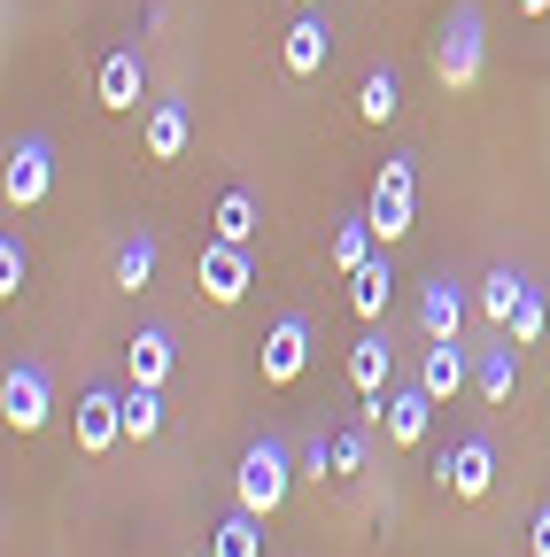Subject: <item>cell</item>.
<instances>
[{
	"mask_svg": "<svg viewBox=\"0 0 550 557\" xmlns=\"http://www.w3.org/2000/svg\"><path fill=\"white\" fill-rule=\"evenodd\" d=\"M372 256H380V233H372V218H341V225H333V271H341V278H357Z\"/></svg>",
	"mask_w": 550,
	"mask_h": 557,
	"instance_id": "obj_18",
	"label": "cell"
},
{
	"mask_svg": "<svg viewBox=\"0 0 550 557\" xmlns=\"http://www.w3.org/2000/svg\"><path fill=\"white\" fill-rule=\"evenodd\" d=\"M435 480L450 487L457 504H480V496H489V487H497V442H489V434L457 442V449H450V457L435 465Z\"/></svg>",
	"mask_w": 550,
	"mask_h": 557,
	"instance_id": "obj_6",
	"label": "cell"
},
{
	"mask_svg": "<svg viewBox=\"0 0 550 557\" xmlns=\"http://www.w3.org/2000/svg\"><path fill=\"white\" fill-rule=\"evenodd\" d=\"M480 62H489V24H480L473 0H457V9L442 16V39H435V78H442V94H473V86H480Z\"/></svg>",
	"mask_w": 550,
	"mask_h": 557,
	"instance_id": "obj_1",
	"label": "cell"
},
{
	"mask_svg": "<svg viewBox=\"0 0 550 557\" xmlns=\"http://www.w3.org/2000/svg\"><path fill=\"white\" fill-rule=\"evenodd\" d=\"M395 109H403V78H395V70H372V78L357 86V116L365 124H388Z\"/></svg>",
	"mask_w": 550,
	"mask_h": 557,
	"instance_id": "obj_25",
	"label": "cell"
},
{
	"mask_svg": "<svg viewBox=\"0 0 550 557\" xmlns=\"http://www.w3.org/2000/svg\"><path fill=\"white\" fill-rule=\"evenodd\" d=\"M117 442H124V395L86 387V395H78V449L101 457V449H117Z\"/></svg>",
	"mask_w": 550,
	"mask_h": 557,
	"instance_id": "obj_11",
	"label": "cell"
},
{
	"mask_svg": "<svg viewBox=\"0 0 550 557\" xmlns=\"http://www.w3.org/2000/svg\"><path fill=\"white\" fill-rule=\"evenodd\" d=\"M94 94H101V109H140V94H148V62H140V47H117L101 70H94Z\"/></svg>",
	"mask_w": 550,
	"mask_h": 557,
	"instance_id": "obj_10",
	"label": "cell"
},
{
	"mask_svg": "<svg viewBox=\"0 0 550 557\" xmlns=\"http://www.w3.org/2000/svg\"><path fill=\"white\" fill-rule=\"evenodd\" d=\"M186 139H194L186 109H179V101H156V109H148V156H156V163H179Z\"/></svg>",
	"mask_w": 550,
	"mask_h": 557,
	"instance_id": "obj_20",
	"label": "cell"
},
{
	"mask_svg": "<svg viewBox=\"0 0 550 557\" xmlns=\"http://www.w3.org/2000/svg\"><path fill=\"white\" fill-rule=\"evenodd\" d=\"M248 287H256V263H248L241 240H210V248H201V295H210L218 310H233Z\"/></svg>",
	"mask_w": 550,
	"mask_h": 557,
	"instance_id": "obj_8",
	"label": "cell"
},
{
	"mask_svg": "<svg viewBox=\"0 0 550 557\" xmlns=\"http://www.w3.org/2000/svg\"><path fill=\"white\" fill-rule=\"evenodd\" d=\"M527 542H535V557H550V504L535 511V534H527Z\"/></svg>",
	"mask_w": 550,
	"mask_h": 557,
	"instance_id": "obj_30",
	"label": "cell"
},
{
	"mask_svg": "<svg viewBox=\"0 0 550 557\" xmlns=\"http://www.w3.org/2000/svg\"><path fill=\"white\" fill-rule=\"evenodd\" d=\"M288 480H295V457H288V442H280V434H264V442H248V449H241L233 496H241V511L271 519V511L288 504Z\"/></svg>",
	"mask_w": 550,
	"mask_h": 557,
	"instance_id": "obj_2",
	"label": "cell"
},
{
	"mask_svg": "<svg viewBox=\"0 0 550 557\" xmlns=\"http://www.w3.org/2000/svg\"><path fill=\"white\" fill-rule=\"evenodd\" d=\"M350 387H357L365 403H380V395L395 387V348H388V333H365V341L350 348Z\"/></svg>",
	"mask_w": 550,
	"mask_h": 557,
	"instance_id": "obj_15",
	"label": "cell"
},
{
	"mask_svg": "<svg viewBox=\"0 0 550 557\" xmlns=\"http://www.w3.org/2000/svg\"><path fill=\"white\" fill-rule=\"evenodd\" d=\"M0 418H9L16 434H39L54 418V380L39 364H9V380H0Z\"/></svg>",
	"mask_w": 550,
	"mask_h": 557,
	"instance_id": "obj_4",
	"label": "cell"
},
{
	"mask_svg": "<svg viewBox=\"0 0 550 557\" xmlns=\"http://www.w3.org/2000/svg\"><path fill=\"white\" fill-rule=\"evenodd\" d=\"M171 364H179V341H171L163 325H140V333L124 341V372L140 380V387H163V380H171Z\"/></svg>",
	"mask_w": 550,
	"mask_h": 557,
	"instance_id": "obj_14",
	"label": "cell"
},
{
	"mask_svg": "<svg viewBox=\"0 0 550 557\" xmlns=\"http://www.w3.org/2000/svg\"><path fill=\"white\" fill-rule=\"evenodd\" d=\"M465 380H473L465 348H457V341H435V348H427V364H419V387H427L435 403H450V395H457Z\"/></svg>",
	"mask_w": 550,
	"mask_h": 557,
	"instance_id": "obj_17",
	"label": "cell"
},
{
	"mask_svg": "<svg viewBox=\"0 0 550 557\" xmlns=\"http://www.w3.org/2000/svg\"><path fill=\"white\" fill-rule=\"evenodd\" d=\"M473 387H480V403H512V387H520V341H504V348H480Z\"/></svg>",
	"mask_w": 550,
	"mask_h": 557,
	"instance_id": "obj_16",
	"label": "cell"
},
{
	"mask_svg": "<svg viewBox=\"0 0 550 557\" xmlns=\"http://www.w3.org/2000/svg\"><path fill=\"white\" fill-rule=\"evenodd\" d=\"M264 387H295L303 380V364H310V318H280L264 333Z\"/></svg>",
	"mask_w": 550,
	"mask_h": 557,
	"instance_id": "obj_9",
	"label": "cell"
},
{
	"mask_svg": "<svg viewBox=\"0 0 550 557\" xmlns=\"http://www.w3.org/2000/svg\"><path fill=\"white\" fill-rule=\"evenodd\" d=\"M24 271H32V256H24V240H16V233H0V295H9V302L24 295Z\"/></svg>",
	"mask_w": 550,
	"mask_h": 557,
	"instance_id": "obj_28",
	"label": "cell"
},
{
	"mask_svg": "<svg viewBox=\"0 0 550 557\" xmlns=\"http://www.w3.org/2000/svg\"><path fill=\"white\" fill-rule=\"evenodd\" d=\"M457 325H465V287L450 271H435L427 287H419V333L427 341H457Z\"/></svg>",
	"mask_w": 550,
	"mask_h": 557,
	"instance_id": "obj_13",
	"label": "cell"
},
{
	"mask_svg": "<svg viewBox=\"0 0 550 557\" xmlns=\"http://www.w3.org/2000/svg\"><path fill=\"white\" fill-rule=\"evenodd\" d=\"M520 9H527V16H542V9H550V0H520Z\"/></svg>",
	"mask_w": 550,
	"mask_h": 557,
	"instance_id": "obj_31",
	"label": "cell"
},
{
	"mask_svg": "<svg viewBox=\"0 0 550 557\" xmlns=\"http://www.w3.org/2000/svg\"><path fill=\"white\" fill-rule=\"evenodd\" d=\"M365 218L380 233V248H395L411 225H419V194H411V156H388L380 178H372V201H365Z\"/></svg>",
	"mask_w": 550,
	"mask_h": 557,
	"instance_id": "obj_3",
	"label": "cell"
},
{
	"mask_svg": "<svg viewBox=\"0 0 550 557\" xmlns=\"http://www.w3.org/2000/svg\"><path fill=\"white\" fill-rule=\"evenodd\" d=\"M365 457H372V442L350 426V434H333V472H365Z\"/></svg>",
	"mask_w": 550,
	"mask_h": 557,
	"instance_id": "obj_29",
	"label": "cell"
},
{
	"mask_svg": "<svg viewBox=\"0 0 550 557\" xmlns=\"http://www.w3.org/2000/svg\"><path fill=\"white\" fill-rule=\"evenodd\" d=\"M326 54H333V32H326V16H318V9H303V16L288 24V39H280L288 78H318V70H326Z\"/></svg>",
	"mask_w": 550,
	"mask_h": 557,
	"instance_id": "obj_12",
	"label": "cell"
},
{
	"mask_svg": "<svg viewBox=\"0 0 550 557\" xmlns=\"http://www.w3.org/2000/svg\"><path fill=\"white\" fill-rule=\"evenodd\" d=\"M210 557H264V519L233 504V511L218 519V542H210Z\"/></svg>",
	"mask_w": 550,
	"mask_h": 557,
	"instance_id": "obj_22",
	"label": "cell"
},
{
	"mask_svg": "<svg viewBox=\"0 0 550 557\" xmlns=\"http://www.w3.org/2000/svg\"><path fill=\"white\" fill-rule=\"evenodd\" d=\"M156 256H163V248H156V233L140 225V233H132V240L117 248V263H109V271H117V287H124V295H140L148 278H156Z\"/></svg>",
	"mask_w": 550,
	"mask_h": 557,
	"instance_id": "obj_21",
	"label": "cell"
},
{
	"mask_svg": "<svg viewBox=\"0 0 550 557\" xmlns=\"http://www.w3.org/2000/svg\"><path fill=\"white\" fill-rule=\"evenodd\" d=\"M47 186H54V148L32 132V139H16V148H9L0 194H9V209H39V201H47Z\"/></svg>",
	"mask_w": 550,
	"mask_h": 557,
	"instance_id": "obj_5",
	"label": "cell"
},
{
	"mask_svg": "<svg viewBox=\"0 0 550 557\" xmlns=\"http://www.w3.org/2000/svg\"><path fill=\"white\" fill-rule=\"evenodd\" d=\"M527 302V278L512 271V263H497L489 278H480V318H497V325H512V310Z\"/></svg>",
	"mask_w": 550,
	"mask_h": 557,
	"instance_id": "obj_24",
	"label": "cell"
},
{
	"mask_svg": "<svg viewBox=\"0 0 550 557\" xmlns=\"http://www.w3.org/2000/svg\"><path fill=\"white\" fill-rule=\"evenodd\" d=\"M303 9H318V0H303Z\"/></svg>",
	"mask_w": 550,
	"mask_h": 557,
	"instance_id": "obj_32",
	"label": "cell"
},
{
	"mask_svg": "<svg viewBox=\"0 0 550 557\" xmlns=\"http://www.w3.org/2000/svg\"><path fill=\"white\" fill-rule=\"evenodd\" d=\"M388 287H395V271H388V248H380V256L350 278V310H357L365 325H380V318H388Z\"/></svg>",
	"mask_w": 550,
	"mask_h": 557,
	"instance_id": "obj_19",
	"label": "cell"
},
{
	"mask_svg": "<svg viewBox=\"0 0 550 557\" xmlns=\"http://www.w3.org/2000/svg\"><path fill=\"white\" fill-rule=\"evenodd\" d=\"M365 418H380L395 449H411V442H427V418H435V395H427L419 380H411V387H388L380 403H365Z\"/></svg>",
	"mask_w": 550,
	"mask_h": 557,
	"instance_id": "obj_7",
	"label": "cell"
},
{
	"mask_svg": "<svg viewBox=\"0 0 550 557\" xmlns=\"http://www.w3.org/2000/svg\"><path fill=\"white\" fill-rule=\"evenodd\" d=\"M542 325H550V302H542V287H527V302L512 310V325H504V333H512L520 348H535V341H542Z\"/></svg>",
	"mask_w": 550,
	"mask_h": 557,
	"instance_id": "obj_27",
	"label": "cell"
},
{
	"mask_svg": "<svg viewBox=\"0 0 550 557\" xmlns=\"http://www.w3.org/2000/svg\"><path fill=\"white\" fill-rule=\"evenodd\" d=\"M256 218H264V209H256V194H225L210 225H218V240H241V248H248V240H256Z\"/></svg>",
	"mask_w": 550,
	"mask_h": 557,
	"instance_id": "obj_26",
	"label": "cell"
},
{
	"mask_svg": "<svg viewBox=\"0 0 550 557\" xmlns=\"http://www.w3.org/2000/svg\"><path fill=\"white\" fill-rule=\"evenodd\" d=\"M163 434V387H124V442H156Z\"/></svg>",
	"mask_w": 550,
	"mask_h": 557,
	"instance_id": "obj_23",
	"label": "cell"
}]
</instances>
